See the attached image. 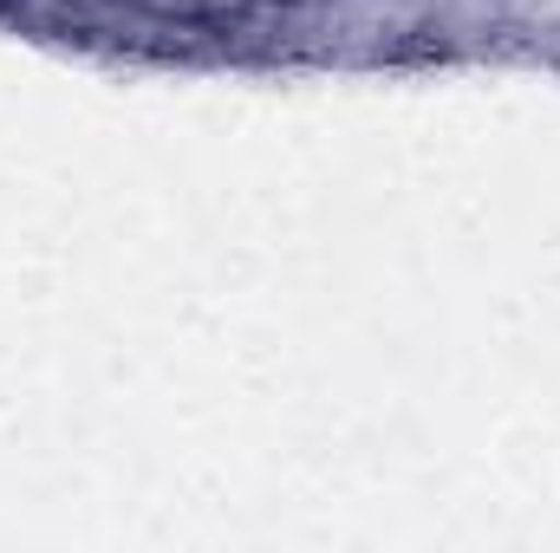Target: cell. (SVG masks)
<instances>
[{"mask_svg":"<svg viewBox=\"0 0 560 553\" xmlns=\"http://www.w3.org/2000/svg\"><path fill=\"white\" fill-rule=\"evenodd\" d=\"M385 59H392V66H443V59H456V39H450L443 26H411L405 39L385 46Z\"/></svg>","mask_w":560,"mask_h":553,"instance_id":"1","label":"cell"},{"mask_svg":"<svg viewBox=\"0 0 560 553\" xmlns=\"http://www.w3.org/2000/svg\"><path fill=\"white\" fill-rule=\"evenodd\" d=\"M280 7H293V0H280Z\"/></svg>","mask_w":560,"mask_h":553,"instance_id":"2","label":"cell"}]
</instances>
